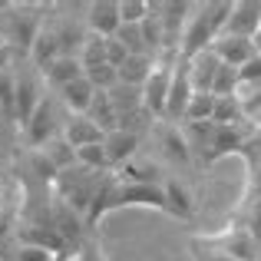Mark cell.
Listing matches in <instances>:
<instances>
[{"label":"cell","instance_id":"cell-1","mask_svg":"<svg viewBox=\"0 0 261 261\" xmlns=\"http://www.w3.org/2000/svg\"><path fill=\"white\" fill-rule=\"evenodd\" d=\"M228 17H231V4H228V0L195 4V7H192L189 23H185L178 57L192 60V57H198V53L212 50V43H215V40L225 33V23H228Z\"/></svg>","mask_w":261,"mask_h":261},{"label":"cell","instance_id":"cell-2","mask_svg":"<svg viewBox=\"0 0 261 261\" xmlns=\"http://www.w3.org/2000/svg\"><path fill=\"white\" fill-rule=\"evenodd\" d=\"M192 242L208 248V251H215V255H222V258H231V261H261V245L255 242V235L238 222H228L222 231L198 235V238H192Z\"/></svg>","mask_w":261,"mask_h":261},{"label":"cell","instance_id":"cell-3","mask_svg":"<svg viewBox=\"0 0 261 261\" xmlns=\"http://www.w3.org/2000/svg\"><path fill=\"white\" fill-rule=\"evenodd\" d=\"M175 63H178V53L166 50L162 57H155V66L149 73L146 86L139 93V102L149 116H159L166 119V106H169V89H172V76H175Z\"/></svg>","mask_w":261,"mask_h":261},{"label":"cell","instance_id":"cell-4","mask_svg":"<svg viewBox=\"0 0 261 261\" xmlns=\"http://www.w3.org/2000/svg\"><path fill=\"white\" fill-rule=\"evenodd\" d=\"M50 225L60 231V238L66 242V248H70V251H80V248H83L86 231H89L86 218L80 215L76 208H70L63 198H57V195H53V208H50Z\"/></svg>","mask_w":261,"mask_h":261},{"label":"cell","instance_id":"cell-5","mask_svg":"<svg viewBox=\"0 0 261 261\" xmlns=\"http://www.w3.org/2000/svg\"><path fill=\"white\" fill-rule=\"evenodd\" d=\"M195 86H192V73H189V60L178 57L175 63V76H172V89H169V106H166V122L185 119V109H189Z\"/></svg>","mask_w":261,"mask_h":261},{"label":"cell","instance_id":"cell-6","mask_svg":"<svg viewBox=\"0 0 261 261\" xmlns=\"http://www.w3.org/2000/svg\"><path fill=\"white\" fill-rule=\"evenodd\" d=\"M53 136H57V109H53V99L46 96L40 109L30 116V122L23 126V142L30 149H43Z\"/></svg>","mask_w":261,"mask_h":261},{"label":"cell","instance_id":"cell-7","mask_svg":"<svg viewBox=\"0 0 261 261\" xmlns=\"http://www.w3.org/2000/svg\"><path fill=\"white\" fill-rule=\"evenodd\" d=\"M86 27L93 37H116L122 27V17H119V0H96V4L86 7Z\"/></svg>","mask_w":261,"mask_h":261},{"label":"cell","instance_id":"cell-8","mask_svg":"<svg viewBox=\"0 0 261 261\" xmlns=\"http://www.w3.org/2000/svg\"><path fill=\"white\" fill-rule=\"evenodd\" d=\"M102 149H106V159L116 172V169L129 166V162L136 159V152H139V133H136V129H113V133H106V139H102Z\"/></svg>","mask_w":261,"mask_h":261},{"label":"cell","instance_id":"cell-9","mask_svg":"<svg viewBox=\"0 0 261 261\" xmlns=\"http://www.w3.org/2000/svg\"><path fill=\"white\" fill-rule=\"evenodd\" d=\"M245 146H248V129L245 126H215V139H212V149L205 155V166L225 159V155H242Z\"/></svg>","mask_w":261,"mask_h":261},{"label":"cell","instance_id":"cell-10","mask_svg":"<svg viewBox=\"0 0 261 261\" xmlns=\"http://www.w3.org/2000/svg\"><path fill=\"white\" fill-rule=\"evenodd\" d=\"M258 27H261V0H231V17L225 23V33L251 40Z\"/></svg>","mask_w":261,"mask_h":261},{"label":"cell","instance_id":"cell-11","mask_svg":"<svg viewBox=\"0 0 261 261\" xmlns=\"http://www.w3.org/2000/svg\"><path fill=\"white\" fill-rule=\"evenodd\" d=\"M212 53H215L218 60H222L225 66H235V70H242L245 63H248L251 57H255V40L248 37H231V33H222V37L212 43Z\"/></svg>","mask_w":261,"mask_h":261},{"label":"cell","instance_id":"cell-12","mask_svg":"<svg viewBox=\"0 0 261 261\" xmlns=\"http://www.w3.org/2000/svg\"><path fill=\"white\" fill-rule=\"evenodd\" d=\"M17 238H20V245H37V248H46V251H53V255L70 251L66 242L60 238V231L53 228L50 222H23L17 228Z\"/></svg>","mask_w":261,"mask_h":261},{"label":"cell","instance_id":"cell-13","mask_svg":"<svg viewBox=\"0 0 261 261\" xmlns=\"http://www.w3.org/2000/svg\"><path fill=\"white\" fill-rule=\"evenodd\" d=\"M46 99V93L40 89V80L37 76H20L17 73V122L20 126H27L30 122V116L40 109V102Z\"/></svg>","mask_w":261,"mask_h":261},{"label":"cell","instance_id":"cell-14","mask_svg":"<svg viewBox=\"0 0 261 261\" xmlns=\"http://www.w3.org/2000/svg\"><path fill=\"white\" fill-rule=\"evenodd\" d=\"M162 192H166V215L182 218V222L195 215V198H192V192L185 189V182H178L175 175H166Z\"/></svg>","mask_w":261,"mask_h":261},{"label":"cell","instance_id":"cell-15","mask_svg":"<svg viewBox=\"0 0 261 261\" xmlns=\"http://www.w3.org/2000/svg\"><path fill=\"white\" fill-rule=\"evenodd\" d=\"M60 57H63V43H60L57 30L43 23V30H40V37L33 40V46H30V63L37 66L40 73H43L46 66H53V63H57Z\"/></svg>","mask_w":261,"mask_h":261},{"label":"cell","instance_id":"cell-16","mask_svg":"<svg viewBox=\"0 0 261 261\" xmlns=\"http://www.w3.org/2000/svg\"><path fill=\"white\" fill-rule=\"evenodd\" d=\"M63 139L70 142L73 149H83V146H96V142H102L106 133H102L89 116H70L66 126H63Z\"/></svg>","mask_w":261,"mask_h":261},{"label":"cell","instance_id":"cell-17","mask_svg":"<svg viewBox=\"0 0 261 261\" xmlns=\"http://www.w3.org/2000/svg\"><path fill=\"white\" fill-rule=\"evenodd\" d=\"M96 93H99V89L89 83L86 76H80V80H73L70 86L60 89V99H63L66 109H70V116H86L89 106H93V99H96Z\"/></svg>","mask_w":261,"mask_h":261},{"label":"cell","instance_id":"cell-18","mask_svg":"<svg viewBox=\"0 0 261 261\" xmlns=\"http://www.w3.org/2000/svg\"><path fill=\"white\" fill-rule=\"evenodd\" d=\"M218 66H222V60H218L212 50H205V53H198V57L189 60V73H192V86H195V93H212V83H215Z\"/></svg>","mask_w":261,"mask_h":261},{"label":"cell","instance_id":"cell-19","mask_svg":"<svg viewBox=\"0 0 261 261\" xmlns=\"http://www.w3.org/2000/svg\"><path fill=\"white\" fill-rule=\"evenodd\" d=\"M43 76H46V83H50V86L63 89V86H70L73 80L86 76V70H83V60H80V57H73V53L66 57V53H63L53 66H46V70H43Z\"/></svg>","mask_w":261,"mask_h":261},{"label":"cell","instance_id":"cell-20","mask_svg":"<svg viewBox=\"0 0 261 261\" xmlns=\"http://www.w3.org/2000/svg\"><path fill=\"white\" fill-rule=\"evenodd\" d=\"M152 66H155V57H149V53H136V57H129L126 63L119 66V83L142 89L146 80H149V73H152Z\"/></svg>","mask_w":261,"mask_h":261},{"label":"cell","instance_id":"cell-21","mask_svg":"<svg viewBox=\"0 0 261 261\" xmlns=\"http://www.w3.org/2000/svg\"><path fill=\"white\" fill-rule=\"evenodd\" d=\"M86 116L102 129V133H113V129H119V113H116L113 99H109V89H99V93H96V99H93V106H89Z\"/></svg>","mask_w":261,"mask_h":261},{"label":"cell","instance_id":"cell-22","mask_svg":"<svg viewBox=\"0 0 261 261\" xmlns=\"http://www.w3.org/2000/svg\"><path fill=\"white\" fill-rule=\"evenodd\" d=\"M159 142H162V149H166L169 159H178V162H189V159H192L189 139H185V133L178 129V122H166V126H162Z\"/></svg>","mask_w":261,"mask_h":261},{"label":"cell","instance_id":"cell-23","mask_svg":"<svg viewBox=\"0 0 261 261\" xmlns=\"http://www.w3.org/2000/svg\"><path fill=\"white\" fill-rule=\"evenodd\" d=\"M245 119H248V113H245L242 96H225L215 102V116H212L215 126H245Z\"/></svg>","mask_w":261,"mask_h":261},{"label":"cell","instance_id":"cell-24","mask_svg":"<svg viewBox=\"0 0 261 261\" xmlns=\"http://www.w3.org/2000/svg\"><path fill=\"white\" fill-rule=\"evenodd\" d=\"M40 152H43L46 159H50L53 166L60 169V172H66V169H76V166H80V162H76V149H73L70 142L63 139V136H53V139L46 142Z\"/></svg>","mask_w":261,"mask_h":261},{"label":"cell","instance_id":"cell-25","mask_svg":"<svg viewBox=\"0 0 261 261\" xmlns=\"http://www.w3.org/2000/svg\"><path fill=\"white\" fill-rule=\"evenodd\" d=\"M182 133H185V139H189V149H195L205 162V155H208V149H212V139H215V122H185Z\"/></svg>","mask_w":261,"mask_h":261},{"label":"cell","instance_id":"cell-26","mask_svg":"<svg viewBox=\"0 0 261 261\" xmlns=\"http://www.w3.org/2000/svg\"><path fill=\"white\" fill-rule=\"evenodd\" d=\"M231 222L245 225V228L255 235V242L261 245V198H245L242 195V205H238V212L231 215Z\"/></svg>","mask_w":261,"mask_h":261},{"label":"cell","instance_id":"cell-27","mask_svg":"<svg viewBox=\"0 0 261 261\" xmlns=\"http://www.w3.org/2000/svg\"><path fill=\"white\" fill-rule=\"evenodd\" d=\"M215 96L212 93H195L189 102V109H185V119L182 122H212V116H215Z\"/></svg>","mask_w":261,"mask_h":261},{"label":"cell","instance_id":"cell-28","mask_svg":"<svg viewBox=\"0 0 261 261\" xmlns=\"http://www.w3.org/2000/svg\"><path fill=\"white\" fill-rule=\"evenodd\" d=\"M76 162H80L83 169H89V172H113V166H109V159H106V149H102V142L76 149Z\"/></svg>","mask_w":261,"mask_h":261},{"label":"cell","instance_id":"cell-29","mask_svg":"<svg viewBox=\"0 0 261 261\" xmlns=\"http://www.w3.org/2000/svg\"><path fill=\"white\" fill-rule=\"evenodd\" d=\"M0 113L17 119V73H0Z\"/></svg>","mask_w":261,"mask_h":261},{"label":"cell","instance_id":"cell-30","mask_svg":"<svg viewBox=\"0 0 261 261\" xmlns=\"http://www.w3.org/2000/svg\"><path fill=\"white\" fill-rule=\"evenodd\" d=\"M261 89V53H255V57L248 60V63L238 70V96L242 93H258Z\"/></svg>","mask_w":261,"mask_h":261},{"label":"cell","instance_id":"cell-31","mask_svg":"<svg viewBox=\"0 0 261 261\" xmlns=\"http://www.w3.org/2000/svg\"><path fill=\"white\" fill-rule=\"evenodd\" d=\"M242 159H245V166H248L245 198H261V152H258V149H245Z\"/></svg>","mask_w":261,"mask_h":261},{"label":"cell","instance_id":"cell-32","mask_svg":"<svg viewBox=\"0 0 261 261\" xmlns=\"http://www.w3.org/2000/svg\"><path fill=\"white\" fill-rule=\"evenodd\" d=\"M212 96L215 99H225V96H238V70L235 66H218L215 83H212Z\"/></svg>","mask_w":261,"mask_h":261},{"label":"cell","instance_id":"cell-33","mask_svg":"<svg viewBox=\"0 0 261 261\" xmlns=\"http://www.w3.org/2000/svg\"><path fill=\"white\" fill-rule=\"evenodd\" d=\"M80 60H83V70H93V66H102L106 63V40L102 37H93V33H89L86 37V43L80 46Z\"/></svg>","mask_w":261,"mask_h":261},{"label":"cell","instance_id":"cell-34","mask_svg":"<svg viewBox=\"0 0 261 261\" xmlns=\"http://www.w3.org/2000/svg\"><path fill=\"white\" fill-rule=\"evenodd\" d=\"M119 17H122V23L139 27L149 17V0H119Z\"/></svg>","mask_w":261,"mask_h":261},{"label":"cell","instance_id":"cell-35","mask_svg":"<svg viewBox=\"0 0 261 261\" xmlns=\"http://www.w3.org/2000/svg\"><path fill=\"white\" fill-rule=\"evenodd\" d=\"M17 202H13L10 195H0V245L7 242V235H10L13 228H17Z\"/></svg>","mask_w":261,"mask_h":261},{"label":"cell","instance_id":"cell-36","mask_svg":"<svg viewBox=\"0 0 261 261\" xmlns=\"http://www.w3.org/2000/svg\"><path fill=\"white\" fill-rule=\"evenodd\" d=\"M30 169H33V175L37 178H43V182H50V185H57V178H60V169L53 166L50 159H46L40 149H33L30 152Z\"/></svg>","mask_w":261,"mask_h":261},{"label":"cell","instance_id":"cell-37","mask_svg":"<svg viewBox=\"0 0 261 261\" xmlns=\"http://www.w3.org/2000/svg\"><path fill=\"white\" fill-rule=\"evenodd\" d=\"M116 37H119L122 43H126V50L133 53V57H136V53H146V40H142V27H129V23H122Z\"/></svg>","mask_w":261,"mask_h":261},{"label":"cell","instance_id":"cell-38","mask_svg":"<svg viewBox=\"0 0 261 261\" xmlns=\"http://www.w3.org/2000/svg\"><path fill=\"white\" fill-rule=\"evenodd\" d=\"M129 57H133V53L126 50V43H122L119 37H109V40H106V63H109V66H116V70H119V66L126 63Z\"/></svg>","mask_w":261,"mask_h":261},{"label":"cell","instance_id":"cell-39","mask_svg":"<svg viewBox=\"0 0 261 261\" xmlns=\"http://www.w3.org/2000/svg\"><path fill=\"white\" fill-rule=\"evenodd\" d=\"M17 261H57V255L46 251V248H37V245H20Z\"/></svg>","mask_w":261,"mask_h":261},{"label":"cell","instance_id":"cell-40","mask_svg":"<svg viewBox=\"0 0 261 261\" xmlns=\"http://www.w3.org/2000/svg\"><path fill=\"white\" fill-rule=\"evenodd\" d=\"M80 261H109L106 251H102L99 242H93V238H86L83 248H80Z\"/></svg>","mask_w":261,"mask_h":261},{"label":"cell","instance_id":"cell-41","mask_svg":"<svg viewBox=\"0 0 261 261\" xmlns=\"http://www.w3.org/2000/svg\"><path fill=\"white\" fill-rule=\"evenodd\" d=\"M192 261H231V258H222V255H215V251H208V248L192 242Z\"/></svg>","mask_w":261,"mask_h":261},{"label":"cell","instance_id":"cell-42","mask_svg":"<svg viewBox=\"0 0 261 261\" xmlns=\"http://www.w3.org/2000/svg\"><path fill=\"white\" fill-rule=\"evenodd\" d=\"M13 60H17V50H13L10 43H4L0 46V73H7L13 66Z\"/></svg>","mask_w":261,"mask_h":261},{"label":"cell","instance_id":"cell-43","mask_svg":"<svg viewBox=\"0 0 261 261\" xmlns=\"http://www.w3.org/2000/svg\"><path fill=\"white\" fill-rule=\"evenodd\" d=\"M242 102H245V113L261 109V89H258V93H251V96H242Z\"/></svg>","mask_w":261,"mask_h":261},{"label":"cell","instance_id":"cell-44","mask_svg":"<svg viewBox=\"0 0 261 261\" xmlns=\"http://www.w3.org/2000/svg\"><path fill=\"white\" fill-rule=\"evenodd\" d=\"M57 261H80V251H63V255H57Z\"/></svg>","mask_w":261,"mask_h":261},{"label":"cell","instance_id":"cell-45","mask_svg":"<svg viewBox=\"0 0 261 261\" xmlns=\"http://www.w3.org/2000/svg\"><path fill=\"white\" fill-rule=\"evenodd\" d=\"M251 40H255V50L261 53V27H258V33H255V37H251Z\"/></svg>","mask_w":261,"mask_h":261},{"label":"cell","instance_id":"cell-46","mask_svg":"<svg viewBox=\"0 0 261 261\" xmlns=\"http://www.w3.org/2000/svg\"><path fill=\"white\" fill-rule=\"evenodd\" d=\"M4 43H7V40H4V37H0V46H4Z\"/></svg>","mask_w":261,"mask_h":261}]
</instances>
